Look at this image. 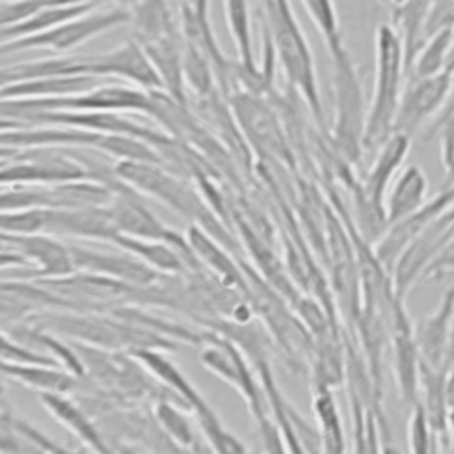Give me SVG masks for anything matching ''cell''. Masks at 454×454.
<instances>
[{
	"instance_id": "1",
	"label": "cell",
	"mask_w": 454,
	"mask_h": 454,
	"mask_svg": "<svg viewBox=\"0 0 454 454\" xmlns=\"http://www.w3.org/2000/svg\"><path fill=\"white\" fill-rule=\"evenodd\" d=\"M404 73V53L399 32L394 25L380 23L376 28L374 89L362 140L364 151H378L394 133Z\"/></svg>"
},
{
	"instance_id": "26",
	"label": "cell",
	"mask_w": 454,
	"mask_h": 454,
	"mask_svg": "<svg viewBox=\"0 0 454 454\" xmlns=\"http://www.w3.org/2000/svg\"><path fill=\"white\" fill-rule=\"evenodd\" d=\"M447 252H454V241H452V243H450V247H449V248H447V250H445V252H443V254H447Z\"/></svg>"
},
{
	"instance_id": "21",
	"label": "cell",
	"mask_w": 454,
	"mask_h": 454,
	"mask_svg": "<svg viewBox=\"0 0 454 454\" xmlns=\"http://www.w3.org/2000/svg\"><path fill=\"white\" fill-rule=\"evenodd\" d=\"M450 90L447 94V99L443 103V106L440 108V112L434 115V121L429 128L427 138L443 131V129H454V73H450Z\"/></svg>"
},
{
	"instance_id": "11",
	"label": "cell",
	"mask_w": 454,
	"mask_h": 454,
	"mask_svg": "<svg viewBox=\"0 0 454 454\" xmlns=\"http://www.w3.org/2000/svg\"><path fill=\"white\" fill-rule=\"evenodd\" d=\"M99 83V76L89 74H60L41 76L25 82H16L0 89V99H23V98H53L69 96L89 90Z\"/></svg>"
},
{
	"instance_id": "13",
	"label": "cell",
	"mask_w": 454,
	"mask_h": 454,
	"mask_svg": "<svg viewBox=\"0 0 454 454\" xmlns=\"http://www.w3.org/2000/svg\"><path fill=\"white\" fill-rule=\"evenodd\" d=\"M429 5L431 0H401L394 5V27L403 43L406 73H410L417 53L426 43L424 23Z\"/></svg>"
},
{
	"instance_id": "16",
	"label": "cell",
	"mask_w": 454,
	"mask_h": 454,
	"mask_svg": "<svg viewBox=\"0 0 454 454\" xmlns=\"http://www.w3.org/2000/svg\"><path fill=\"white\" fill-rule=\"evenodd\" d=\"M227 21L232 32V37L238 46V55L241 60V67L252 78H259L254 51H252V37H250V20H248V5L247 0H225Z\"/></svg>"
},
{
	"instance_id": "5",
	"label": "cell",
	"mask_w": 454,
	"mask_h": 454,
	"mask_svg": "<svg viewBox=\"0 0 454 454\" xmlns=\"http://www.w3.org/2000/svg\"><path fill=\"white\" fill-rule=\"evenodd\" d=\"M450 204H454V183L445 184L443 192H440L429 202H424L422 207H419L404 220L388 225L374 248L376 261L383 266V270L394 271L395 262L404 248Z\"/></svg>"
},
{
	"instance_id": "4",
	"label": "cell",
	"mask_w": 454,
	"mask_h": 454,
	"mask_svg": "<svg viewBox=\"0 0 454 454\" xmlns=\"http://www.w3.org/2000/svg\"><path fill=\"white\" fill-rule=\"evenodd\" d=\"M450 78L452 74L449 71L426 78H413L401 96L394 133H403L411 138L429 117L436 115L450 90Z\"/></svg>"
},
{
	"instance_id": "18",
	"label": "cell",
	"mask_w": 454,
	"mask_h": 454,
	"mask_svg": "<svg viewBox=\"0 0 454 454\" xmlns=\"http://www.w3.org/2000/svg\"><path fill=\"white\" fill-rule=\"evenodd\" d=\"M452 44H454V30L438 32L433 37H429L420 48V51L417 53L413 66L410 69V73L413 71V78H426V76H433L445 71Z\"/></svg>"
},
{
	"instance_id": "23",
	"label": "cell",
	"mask_w": 454,
	"mask_h": 454,
	"mask_svg": "<svg viewBox=\"0 0 454 454\" xmlns=\"http://www.w3.org/2000/svg\"><path fill=\"white\" fill-rule=\"evenodd\" d=\"M11 128H21V121L9 119V117H2V115H0V131L11 129Z\"/></svg>"
},
{
	"instance_id": "3",
	"label": "cell",
	"mask_w": 454,
	"mask_h": 454,
	"mask_svg": "<svg viewBox=\"0 0 454 454\" xmlns=\"http://www.w3.org/2000/svg\"><path fill=\"white\" fill-rule=\"evenodd\" d=\"M131 12L124 7H114L103 12H85L73 20H67L53 28L39 34L18 37L7 43H0V53L32 50V48H50V50H69L115 25L128 23Z\"/></svg>"
},
{
	"instance_id": "22",
	"label": "cell",
	"mask_w": 454,
	"mask_h": 454,
	"mask_svg": "<svg viewBox=\"0 0 454 454\" xmlns=\"http://www.w3.org/2000/svg\"><path fill=\"white\" fill-rule=\"evenodd\" d=\"M454 364V321H452V328H450V335H449V346H447V355H445V367Z\"/></svg>"
},
{
	"instance_id": "7",
	"label": "cell",
	"mask_w": 454,
	"mask_h": 454,
	"mask_svg": "<svg viewBox=\"0 0 454 454\" xmlns=\"http://www.w3.org/2000/svg\"><path fill=\"white\" fill-rule=\"evenodd\" d=\"M454 321V282L445 289L436 309L424 317L415 330V344L422 362L442 367L445 365V355L449 346V335Z\"/></svg>"
},
{
	"instance_id": "10",
	"label": "cell",
	"mask_w": 454,
	"mask_h": 454,
	"mask_svg": "<svg viewBox=\"0 0 454 454\" xmlns=\"http://www.w3.org/2000/svg\"><path fill=\"white\" fill-rule=\"evenodd\" d=\"M151 60L160 82L161 89H167V94L172 96L177 103L186 106L184 85H183V50L177 43V35H167L145 44H140Z\"/></svg>"
},
{
	"instance_id": "24",
	"label": "cell",
	"mask_w": 454,
	"mask_h": 454,
	"mask_svg": "<svg viewBox=\"0 0 454 454\" xmlns=\"http://www.w3.org/2000/svg\"><path fill=\"white\" fill-rule=\"evenodd\" d=\"M138 2H140V0H117V5H119V7H124V9H128V11H131Z\"/></svg>"
},
{
	"instance_id": "9",
	"label": "cell",
	"mask_w": 454,
	"mask_h": 454,
	"mask_svg": "<svg viewBox=\"0 0 454 454\" xmlns=\"http://www.w3.org/2000/svg\"><path fill=\"white\" fill-rule=\"evenodd\" d=\"M419 387L422 388V403L427 424L438 436L440 445L447 447L449 442V395H447V367H433L419 362Z\"/></svg>"
},
{
	"instance_id": "25",
	"label": "cell",
	"mask_w": 454,
	"mask_h": 454,
	"mask_svg": "<svg viewBox=\"0 0 454 454\" xmlns=\"http://www.w3.org/2000/svg\"><path fill=\"white\" fill-rule=\"evenodd\" d=\"M445 71L454 73V44H452V48H450V53H449V59H447V67H445Z\"/></svg>"
},
{
	"instance_id": "28",
	"label": "cell",
	"mask_w": 454,
	"mask_h": 454,
	"mask_svg": "<svg viewBox=\"0 0 454 454\" xmlns=\"http://www.w3.org/2000/svg\"><path fill=\"white\" fill-rule=\"evenodd\" d=\"M399 2H401V0H390V4H392V5H395V4H399Z\"/></svg>"
},
{
	"instance_id": "14",
	"label": "cell",
	"mask_w": 454,
	"mask_h": 454,
	"mask_svg": "<svg viewBox=\"0 0 454 454\" xmlns=\"http://www.w3.org/2000/svg\"><path fill=\"white\" fill-rule=\"evenodd\" d=\"M96 4H98V0L85 2V4L44 7V9L37 11L35 14L28 16L27 20L2 28L0 30V43H7V41L18 39V37H25V35H32V34H39V32H44L48 28H53V27L67 21V20H73V18L82 16L85 12H90Z\"/></svg>"
},
{
	"instance_id": "30",
	"label": "cell",
	"mask_w": 454,
	"mask_h": 454,
	"mask_svg": "<svg viewBox=\"0 0 454 454\" xmlns=\"http://www.w3.org/2000/svg\"><path fill=\"white\" fill-rule=\"evenodd\" d=\"M0 2H2V0H0Z\"/></svg>"
},
{
	"instance_id": "29",
	"label": "cell",
	"mask_w": 454,
	"mask_h": 454,
	"mask_svg": "<svg viewBox=\"0 0 454 454\" xmlns=\"http://www.w3.org/2000/svg\"><path fill=\"white\" fill-rule=\"evenodd\" d=\"M378 2H390V0H378Z\"/></svg>"
},
{
	"instance_id": "8",
	"label": "cell",
	"mask_w": 454,
	"mask_h": 454,
	"mask_svg": "<svg viewBox=\"0 0 454 454\" xmlns=\"http://www.w3.org/2000/svg\"><path fill=\"white\" fill-rule=\"evenodd\" d=\"M394 351H395V372L403 401L408 406L419 403V349L413 332L408 323V316L403 309V300L394 298Z\"/></svg>"
},
{
	"instance_id": "12",
	"label": "cell",
	"mask_w": 454,
	"mask_h": 454,
	"mask_svg": "<svg viewBox=\"0 0 454 454\" xmlns=\"http://www.w3.org/2000/svg\"><path fill=\"white\" fill-rule=\"evenodd\" d=\"M427 179L419 165H408L395 179L385 202L387 223H397L415 213L426 202Z\"/></svg>"
},
{
	"instance_id": "6",
	"label": "cell",
	"mask_w": 454,
	"mask_h": 454,
	"mask_svg": "<svg viewBox=\"0 0 454 454\" xmlns=\"http://www.w3.org/2000/svg\"><path fill=\"white\" fill-rule=\"evenodd\" d=\"M87 74L90 76H122L145 90L161 89V82L137 41H128L101 55L87 57Z\"/></svg>"
},
{
	"instance_id": "15",
	"label": "cell",
	"mask_w": 454,
	"mask_h": 454,
	"mask_svg": "<svg viewBox=\"0 0 454 454\" xmlns=\"http://www.w3.org/2000/svg\"><path fill=\"white\" fill-rule=\"evenodd\" d=\"M129 21L138 44L174 35V21L165 0H140L131 11Z\"/></svg>"
},
{
	"instance_id": "2",
	"label": "cell",
	"mask_w": 454,
	"mask_h": 454,
	"mask_svg": "<svg viewBox=\"0 0 454 454\" xmlns=\"http://www.w3.org/2000/svg\"><path fill=\"white\" fill-rule=\"evenodd\" d=\"M328 53L333 67V144L346 161L356 163L364 151L362 140L367 119L360 78L344 44L328 50Z\"/></svg>"
},
{
	"instance_id": "17",
	"label": "cell",
	"mask_w": 454,
	"mask_h": 454,
	"mask_svg": "<svg viewBox=\"0 0 454 454\" xmlns=\"http://www.w3.org/2000/svg\"><path fill=\"white\" fill-rule=\"evenodd\" d=\"M316 413L321 424V445L325 454H344V434L335 399L326 385L316 395Z\"/></svg>"
},
{
	"instance_id": "20",
	"label": "cell",
	"mask_w": 454,
	"mask_h": 454,
	"mask_svg": "<svg viewBox=\"0 0 454 454\" xmlns=\"http://www.w3.org/2000/svg\"><path fill=\"white\" fill-rule=\"evenodd\" d=\"M445 30H454V0H431L424 23V37L427 41Z\"/></svg>"
},
{
	"instance_id": "19",
	"label": "cell",
	"mask_w": 454,
	"mask_h": 454,
	"mask_svg": "<svg viewBox=\"0 0 454 454\" xmlns=\"http://www.w3.org/2000/svg\"><path fill=\"white\" fill-rule=\"evenodd\" d=\"M310 20L319 30L328 50H333L342 43V34L337 20V11L333 0H301Z\"/></svg>"
},
{
	"instance_id": "27",
	"label": "cell",
	"mask_w": 454,
	"mask_h": 454,
	"mask_svg": "<svg viewBox=\"0 0 454 454\" xmlns=\"http://www.w3.org/2000/svg\"><path fill=\"white\" fill-rule=\"evenodd\" d=\"M433 454H440V445L434 449V452H433Z\"/></svg>"
}]
</instances>
